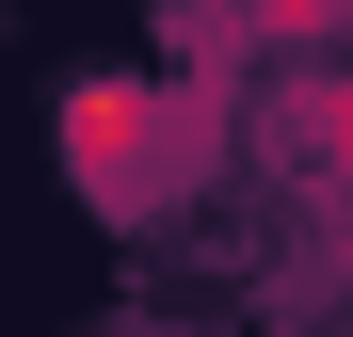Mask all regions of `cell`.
I'll return each mask as SVG.
<instances>
[{"mask_svg": "<svg viewBox=\"0 0 353 337\" xmlns=\"http://www.w3.org/2000/svg\"><path fill=\"white\" fill-rule=\"evenodd\" d=\"M209 129H225V112H209L193 81H176V96H81V112H65V177H81L112 225H161L176 193L209 177Z\"/></svg>", "mask_w": 353, "mask_h": 337, "instance_id": "1", "label": "cell"}]
</instances>
